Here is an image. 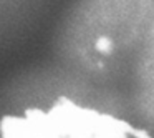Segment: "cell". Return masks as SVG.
<instances>
[{
	"label": "cell",
	"instance_id": "cell-1",
	"mask_svg": "<svg viewBox=\"0 0 154 138\" xmlns=\"http://www.w3.org/2000/svg\"><path fill=\"white\" fill-rule=\"evenodd\" d=\"M0 138H152L119 117L58 97L48 108H27L0 118Z\"/></svg>",
	"mask_w": 154,
	"mask_h": 138
}]
</instances>
